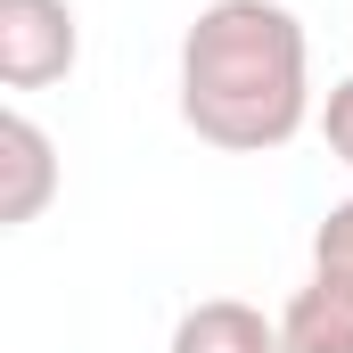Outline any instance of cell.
<instances>
[{
    "mask_svg": "<svg viewBox=\"0 0 353 353\" xmlns=\"http://www.w3.org/2000/svg\"><path fill=\"white\" fill-rule=\"evenodd\" d=\"M312 115V41L288 0H205L181 33V123L222 157H271Z\"/></svg>",
    "mask_w": 353,
    "mask_h": 353,
    "instance_id": "obj_1",
    "label": "cell"
},
{
    "mask_svg": "<svg viewBox=\"0 0 353 353\" xmlns=\"http://www.w3.org/2000/svg\"><path fill=\"white\" fill-rule=\"evenodd\" d=\"M83 25L66 0H0V83L8 90H50L74 74Z\"/></svg>",
    "mask_w": 353,
    "mask_h": 353,
    "instance_id": "obj_2",
    "label": "cell"
},
{
    "mask_svg": "<svg viewBox=\"0 0 353 353\" xmlns=\"http://www.w3.org/2000/svg\"><path fill=\"white\" fill-rule=\"evenodd\" d=\"M58 197V148L33 115H0V230H25L41 205Z\"/></svg>",
    "mask_w": 353,
    "mask_h": 353,
    "instance_id": "obj_3",
    "label": "cell"
},
{
    "mask_svg": "<svg viewBox=\"0 0 353 353\" xmlns=\"http://www.w3.org/2000/svg\"><path fill=\"white\" fill-rule=\"evenodd\" d=\"M173 353H288V345H279V321H263L255 304L205 296L173 321Z\"/></svg>",
    "mask_w": 353,
    "mask_h": 353,
    "instance_id": "obj_4",
    "label": "cell"
},
{
    "mask_svg": "<svg viewBox=\"0 0 353 353\" xmlns=\"http://www.w3.org/2000/svg\"><path fill=\"white\" fill-rule=\"evenodd\" d=\"M279 345L288 353H353V279L312 271V288H296L288 312H279Z\"/></svg>",
    "mask_w": 353,
    "mask_h": 353,
    "instance_id": "obj_5",
    "label": "cell"
},
{
    "mask_svg": "<svg viewBox=\"0 0 353 353\" xmlns=\"http://www.w3.org/2000/svg\"><path fill=\"white\" fill-rule=\"evenodd\" d=\"M312 271H329V279H353V197L321 214V230H312Z\"/></svg>",
    "mask_w": 353,
    "mask_h": 353,
    "instance_id": "obj_6",
    "label": "cell"
},
{
    "mask_svg": "<svg viewBox=\"0 0 353 353\" xmlns=\"http://www.w3.org/2000/svg\"><path fill=\"white\" fill-rule=\"evenodd\" d=\"M321 140H329V157L353 165V74L345 83H329V107H321Z\"/></svg>",
    "mask_w": 353,
    "mask_h": 353,
    "instance_id": "obj_7",
    "label": "cell"
}]
</instances>
